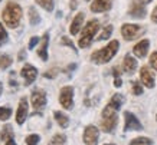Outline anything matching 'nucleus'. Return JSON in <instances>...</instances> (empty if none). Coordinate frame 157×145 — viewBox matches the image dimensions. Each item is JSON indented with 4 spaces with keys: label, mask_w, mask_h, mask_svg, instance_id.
I'll return each instance as SVG.
<instances>
[{
    "label": "nucleus",
    "mask_w": 157,
    "mask_h": 145,
    "mask_svg": "<svg viewBox=\"0 0 157 145\" xmlns=\"http://www.w3.org/2000/svg\"><path fill=\"white\" fill-rule=\"evenodd\" d=\"M118 47H120L118 40H113V42H109L105 47L94 52V53L91 55V59H92L94 63H98V65L107 63V62H109L115 56V53L118 52Z\"/></svg>",
    "instance_id": "f03ea898"
},
{
    "label": "nucleus",
    "mask_w": 157,
    "mask_h": 145,
    "mask_svg": "<svg viewBox=\"0 0 157 145\" xmlns=\"http://www.w3.org/2000/svg\"><path fill=\"white\" fill-rule=\"evenodd\" d=\"M0 139L3 141V142H7L9 139H14V134H13V131H12V126L10 125H5L2 128Z\"/></svg>",
    "instance_id": "6ab92c4d"
},
{
    "label": "nucleus",
    "mask_w": 157,
    "mask_h": 145,
    "mask_svg": "<svg viewBox=\"0 0 157 145\" xmlns=\"http://www.w3.org/2000/svg\"><path fill=\"white\" fill-rule=\"evenodd\" d=\"M71 9H76V0H71Z\"/></svg>",
    "instance_id": "a19ab883"
},
{
    "label": "nucleus",
    "mask_w": 157,
    "mask_h": 145,
    "mask_svg": "<svg viewBox=\"0 0 157 145\" xmlns=\"http://www.w3.org/2000/svg\"><path fill=\"white\" fill-rule=\"evenodd\" d=\"M0 2H2V0H0Z\"/></svg>",
    "instance_id": "49530a36"
},
{
    "label": "nucleus",
    "mask_w": 157,
    "mask_h": 145,
    "mask_svg": "<svg viewBox=\"0 0 157 145\" xmlns=\"http://www.w3.org/2000/svg\"><path fill=\"white\" fill-rule=\"evenodd\" d=\"M39 40H40V39H39L38 36H33V38H30V42H29V49H33V47L39 43Z\"/></svg>",
    "instance_id": "f704fd0d"
},
{
    "label": "nucleus",
    "mask_w": 157,
    "mask_h": 145,
    "mask_svg": "<svg viewBox=\"0 0 157 145\" xmlns=\"http://www.w3.org/2000/svg\"><path fill=\"white\" fill-rule=\"evenodd\" d=\"M107 145H113V144H107Z\"/></svg>",
    "instance_id": "c03bdc74"
},
{
    "label": "nucleus",
    "mask_w": 157,
    "mask_h": 145,
    "mask_svg": "<svg viewBox=\"0 0 157 145\" xmlns=\"http://www.w3.org/2000/svg\"><path fill=\"white\" fill-rule=\"evenodd\" d=\"M124 103V98L123 95L120 94H115L113 95V98H111V101L108 102V106H111L113 109H115V111H118L120 108H121V105Z\"/></svg>",
    "instance_id": "aec40b11"
},
{
    "label": "nucleus",
    "mask_w": 157,
    "mask_h": 145,
    "mask_svg": "<svg viewBox=\"0 0 157 145\" xmlns=\"http://www.w3.org/2000/svg\"><path fill=\"white\" fill-rule=\"evenodd\" d=\"M124 118H125V125H124V131H141L143 129V125L141 122L137 119V117L131 112H124Z\"/></svg>",
    "instance_id": "6e6552de"
},
{
    "label": "nucleus",
    "mask_w": 157,
    "mask_h": 145,
    "mask_svg": "<svg viewBox=\"0 0 157 145\" xmlns=\"http://www.w3.org/2000/svg\"><path fill=\"white\" fill-rule=\"evenodd\" d=\"M130 145H153L151 139L150 138H146V136H140V138H134Z\"/></svg>",
    "instance_id": "a878e982"
},
{
    "label": "nucleus",
    "mask_w": 157,
    "mask_h": 145,
    "mask_svg": "<svg viewBox=\"0 0 157 145\" xmlns=\"http://www.w3.org/2000/svg\"><path fill=\"white\" fill-rule=\"evenodd\" d=\"M140 78H141V82H143V85H146L147 88H153L154 86V76H153V73L148 70V68H141L140 69Z\"/></svg>",
    "instance_id": "dca6fc26"
},
{
    "label": "nucleus",
    "mask_w": 157,
    "mask_h": 145,
    "mask_svg": "<svg viewBox=\"0 0 157 145\" xmlns=\"http://www.w3.org/2000/svg\"><path fill=\"white\" fill-rule=\"evenodd\" d=\"M2 92H3V86H2V84H0V96H2Z\"/></svg>",
    "instance_id": "37998d69"
},
{
    "label": "nucleus",
    "mask_w": 157,
    "mask_h": 145,
    "mask_svg": "<svg viewBox=\"0 0 157 145\" xmlns=\"http://www.w3.org/2000/svg\"><path fill=\"white\" fill-rule=\"evenodd\" d=\"M121 84H123V82H121V78H115V80H114V86H115V88H120V86H121Z\"/></svg>",
    "instance_id": "58836bf2"
},
{
    "label": "nucleus",
    "mask_w": 157,
    "mask_h": 145,
    "mask_svg": "<svg viewBox=\"0 0 157 145\" xmlns=\"http://www.w3.org/2000/svg\"><path fill=\"white\" fill-rule=\"evenodd\" d=\"M84 19H85V14L82 13H78L74 17V20H72V23H71V28H69V32H71V35H76V33L81 30L82 28V23H84Z\"/></svg>",
    "instance_id": "f3484780"
},
{
    "label": "nucleus",
    "mask_w": 157,
    "mask_h": 145,
    "mask_svg": "<svg viewBox=\"0 0 157 145\" xmlns=\"http://www.w3.org/2000/svg\"><path fill=\"white\" fill-rule=\"evenodd\" d=\"M6 145H16V142H14V139H9L6 142Z\"/></svg>",
    "instance_id": "79ce46f5"
},
{
    "label": "nucleus",
    "mask_w": 157,
    "mask_h": 145,
    "mask_svg": "<svg viewBox=\"0 0 157 145\" xmlns=\"http://www.w3.org/2000/svg\"><path fill=\"white\" fill-rule=\"evenodd\" d=\"M59 102H61L62 108L72 109V106H74V88L72 86H65V88L61 89Z\"/></svg>",
    "instance_id": "423d86ee"
},
{
    "label": "nucleus",
    "mask_w": 157,
    "mask_h": 145,
    "mask_svg": "<svg viewBox=\"0 0 157 145\" xmlns=\"http://www.w3.org/2000/svg\"><path fill=\"white\" fill-rule=\"evenodd\" d=\"M148 46H150V42H148L147 39H143V40H140V42L133 47V52L134 55L140 59H143L146 55H147V50H148Z\"/></svg>",
    "instance_id": "4468645a"
},
{
    "label": "nucleus",
    "mask_w": 157,
    "mask_h": 145,
    "mask_svg": "<svg viewBox=\"0 0 157 145\" xmlns=\"http://www.w3.org/2000/svg\"><path fill=\"white\" fill-rule=\"evenodd\" d=\"M12 58L9 55H0V69H7L12 65Z\"/></svg>",
    "instance_id": "393cba45"
},
{
    "label": "nucleus",
    "mask_w": 157,
    "mask_h": 145,
    "mask_svg": "<svg viewBox=\"0 0 157 145\" xmlns=\"http://www.w3.org/2000/svg\"><path fill=\"white\" fill-rule=\"evenodd\" d=\"M40 141V136L38 134H32V135L26 136V145H38Z\"/></svg>",
    "instance_id": "c85d7f7f"
},
{
    "label": "nucleus",
    "mask_w": 157,
    "mask_h": 145,
    "mask_svg": "<svg viewBox=\"0 0 157 145\" xmlns=\"http://www.w3.org/2000/svg\"><path fill=\"white\" fill-rule=\"evenodd\" d=\"M151 20L154 23H157V6L154 7V10H153V13H151Z\"/></svg>",
    "instance_id": "e433bc0d"
},
{
    "label": "nucleus",
    "mask_w": 157,
    "mask_h": 145,
    "mask_svg": "<svg viewBox=\"0 0 157 145\" xmlns=\"http://www.w3.org/2000/svg\"><path fill=\"white\" fill-rule=\"evenodd\" d=\"M85 2H90V0H85Z\"/></svg>",
    "instance_id": "a18cd8bd"
},
{
    "label": "nucleus",
    "mask_w": 157,
    "mask_h": 145,
    "mask_svg": "<svg viewBox=\"0 0 157 145\" xmlns=\"http://www.w3.org/2000/svg\"><path fill=\"white\" fill-rule=\"evenodd\" d=\"M111 9V2L109 0H94L91 5V12L94 13H102Z\"/></svg>",
    "instance_id": "ddd939ff"
},
{
    "label": "nucleus",
    "mask_w": 157,
    "mask_h": 145,
    "mask_svg": "<svg viewBox=\"0 0 157 145\" xmlns=\"http://www.w3.org/2000/svg\"><path fill=\"white\" fill-rule=\"evenodd\" d=\"M30 99H32V105H33L35 112H40L45 108V105H46V94L42 89H35L32 92Z\"/></svg>",
    "instance_id": "0eeeda50"
},
{
    "label": "nucleus",
    "mask_w": 157,
    "mask_h": 145,
    "mask_svg": "<svg viewBox=\"0 0 157 145\" xmlns=\"http://www.w3.org/2000/svg\"><path fill=\"white\" fill-rule=\"evenodd\" d=\"M98 136H100V132L94 125H90L85 128L84 131V142L86 145H97L98 142Z\"/></svg>",
    "instance_id": "1a4fd4ad"
},
{
    "label": "nucleus",
    "mask_w": 157,
    "mask_h": 145,
    "mask_svg": "<svg viewBox=\"0 0 157 145\" xmlns=\"http://www.w3.org/2000/svg\"><path fill=\"white\" fill-rule=\"evenodd\" d=\"M58 72H59L58 69H51V70H48V72L45 73V78H55V76L58 75Z\"/></svg>",
    "instance_id": "c9c22d12"
},
{
    "label": "nucleus",
    "mask_w": 157,
    "mask_h": 145,
    "mask_svg": "<svg viewBox=\"0 0 157 145\" xmlns=\"http://www.w3.org/2000/svg\"><path fill=\"white\" fill-rule=\"evenodd\" d=\"M53 115H55V119H56V122L59 124V126H61V128H68V125H69V118H68L65 113H62V112H59V111H56Z\"/></svg>",
    "instance_id": "412c9836"
},
{
    "label": "nucleus",
    "mask_w": 157,
    "mask_h": 145,
    "mask_svg": "<svg viewBox=\"0 0 157 145\" xmlns=\"http://www.w3.org/2000/svg\"><path fill=\"white\" fill-rule=\"evenodd\" d=\"M2 16H3V22L6 23L7 28L16 29L20 24V20H22V7L17 3L9 2L3 9Z\"/></svg>",
    "instance_id": "f257e3e1"
},
{
    "label": "nucleus",
    "mask_w": 157,
    "mask_h": 145,
    "mask_svg": "<svg viewBox=\"0 0 157 145\" xmlns=\"http://www.w3.org/2000/svg\"><path fill=\"white\" fill-rule=\"evenodd\" d=\"M7 32H6V29H5V26L0 23V46H3L6 42H7Z\"/></svg>",
    "instance_id": "c756f323"
},
{
    "label": "nucleus",
    "mask_w": 157,
    "mask_h": 145,
    "mask_svg": "<svg viewBox=\"0 0 157 145\" xmlns=\"http://www.w3.org/2000/svg\"><path fill=\"white\" fill-rule=\"evenodd\" d=\"M9 82H10V86H12V88H16V86H17V80H16V72H10Z\"/></svg>",
    "instance_id": "473e14b6"
},
{
    "label": "nucleus",
    "mask_w": 157,
    "mask_h": 145,
    "mask_svg": "<svg viewBox=\"0 0 157 145\" xmlns=\"http://www.w3.org/2000/svg\"><path fill=\"white\" fill-rule=\"evenodd\" d=\"M48 145H67V136L63 134H56Z\"/></svg>",
    "instance_id": "5701e85b"
},
{
    "label": "nucleus",
    "mask_w": 157,
    "mask_h": 145,
    "mask_svg": "<svg viewBox=\"0 0 157 145\" xmlns=\"http://www.w3.org/2000/svg\"><path fill=\"white\" fill-rule=\"evenodd\" d=\"M20 75H22V78H23V80H25V86H29V85L36 79L38 70L32 65H25L23 68H22V73H20Z\"/></svg>",
    "instance_id": "9d476101"
},
{
    "label": "nucleus",
    "mask_w": 157,
    "mask_h": 145,
    "mask_svg": "<svg viewBox=\"0 0 157 145\" xmlns=\"http://www.w3.org/2000/svg\"><path fill=\"white\" fill-rule=\"evenodd\" d=\"M100 29V23L98 20H90L88 23L85 24V28L82 29V35H81V39H79V47H88L92 43L94 40V36L97 35Z\"/></svg>",
    "instance_id": "7ed1b4c3"
},
{
    "label": "nucleus",
    "mask_w": 157,
    "mask_h": 145,
    "mask_svg": "<svg viewBox=\"0 0 157 145\" xmlns=\"http://www.w3.org/2000/svg\"><path fill=\"white\" fill-rule=\"evenodd\" d=\"M48 45H49V33H45L42 38V45L39 47L38 55L42 61H48Z\"/></svg>",
    "instance_id": "a211bd4d"
},
{
    "label": "nucleus",
    "mask_w": 157,
    "mask_h": 145,
    "mask_svg": "<svg viewBox=\"0 0 157 145\" xmlns=\"http://www.w3.org/2000/svg\"><path fill=\"white\" fill-rule=\"evenodd\" d=\"M123 69H124V72H125V73L133 75L134 70L137 69V61H136L131 55H125L124 62H123Z\"/></svg>",
    "instance_id": "2eb2a0df"
},
{
    "label": "nucleus",
    "mask_w": 157,
    "mask_h": 145,
    "mask_svg": "<svg viewBox=\"0 0 157 145\" xmlns=\"http://www.w3.org/2000/svg\"><path fill=\"white\" fill-rule=\"evenodd\" d=\"M146 13H147L146 12V6L138 5L136 2L131 3V6H130V9H128V14L131 17H136V19H143L144 16H146Z\"/></svg>",
    "instance_id": "f8f14e48"
},
{
    "label": "nucleus",
    "mask_w": 157,
    "mask_h": 145,
    "mask_svg": "<svg viewBox=\"0 0 157 145\" xmlns=\"http://www.w3.org/2000/svg\"><path fill=\"white\" fill-rule=\"evenodd\" d=\"M117 124H118L117 111L107 105V106L104 108V111H102V122H101V126H102V129H104L105 132L111 134V132L115 129Z\"/></svg>",
    "instance_id": "20e7f679"
},
{
    "label": "nucleus",
    "mask_w": 157,
    "mask_h": 145,
    "mask_svg": "<svg viewBox=\"0 0 157 145\" xmlns=\"http://www.w3.org/2000/svg\"><path fill=\"white\" fill-rule=\"evenodd\" d=\"M131 86H133V94L134 95H141L143 94V86L138 84V82H133Z\"/></svg>",
    "instance_id": "7c9ffc66"
},
{
    "label": "nucleus",
    "mask_w": 157,
    "mask_h": 145,
    "mask_svg": "<svg viewBox=\"0 0 157 145\" xmlns=\"http://www.w3.org/2000/svg\"><path fill=\"white\" fill-rule=\"evenodd\" d=\"M29 20H30V24H33V26L40 23V16H39L36 7H33V6L29 7Z\"/></svg>",
    "instance_id": "4be33fe9"
},
{
    "label": "nucleus",
    "mask_w": 157,
    "mask_h": 145,
    "mask_svg": "<svg viewBox=\"0 0 157 145\" xmlns=\"http://www.w3.org/2000/svg\"><path fill=\"white\" fill-rule=\"evenodd\" d=\"M28 118V101L25 98H22L19 101V108H17V112H16V122L22 125Z\"/></svg>",
    "instance_id": "9b49d317"
},
{
    "label": "nucleus",
    "mask_w": 157,
    "mask_h": 145,
    "mask_svg": "<svg viewBox=\"0 0 157 145\" xmlns=\"http://www.w3.org/2000/svg\"><path fill=\"white\" fill-rule=\"evenodd\" d=\"M25 58H26V53H25V50H20V53H19V61L22 62Z\"/></svg>",
    "instance_id": "ea45409f"
},
{
    "label": "nucleus",
    "mask_w": 157,
    "mask_h": 145,
    "mask_svg": "<svg viewBox=\"0 0 157 145\" xmlns=\"http://www.w3.org/2000/svg\"><path fill=\"white\" fill-rule=\"evenodd\" d=\"M144 33V29L138 24H131V23H125L121 26V35L125 40H134V39L140 38Z\"/></svg>",
    "instance_id": "39448f33"
},
{
    "label": "nucleus",
    "mask_w": 157,
    "mask_h": 145,
    "mask_svg": "<svg viewBox=\"0 0 157 145\" xmlns=\"http://www.w3.org/2000/svg\"><path fill=\"white\" fill-rule=\"evenodd\" d=\"M111 35H113V26H111V24H108V26H105V28H104V30L101 32V35L98 36V39H97V40H105V39H108Z\"/></svg>",
    "instance_id": "bb28decb"
},
{
    "label": "nucleus",
    "mask_w": 157,
    "mask_h": 145,
    "mask_svg": "<svg viewBox=\"0 0 157 145\" xmlns=\"http://www.w3.org/2000/svg\"><path fill=\"white\" fill-rule=\"evenodd\" d=\"M61 43H62V45H67V46H69V47H71V49H72V50H74V52H76V47H75V45H74V43H72L71 40H69V39L67 38V36H63V38H62Z\"/></svg>",
    "instance_id": "2f4dec72"
},
{
    "label": "nucleus",
    "mask_w": 157,
    "mask_h": 145,
    "mask_svg": "<svg viewBox=\"0 0 157 145\" xmlns=\"http://www.w3.org/2000/svg\"><path fill=\"white\" fill-rule=\"evenodd\" d=\"M133 2H136V3H138V5H143V6H146V5H148L151 0H133Z\"/></svg>",
    "instance_id": "4c0bfd02"
},
{
    "label": "nucleus",
    "mask_w": 157,
    "mask_h": 145,
    "mask_svg": "<svg viewBox=\"0 0 157 145\" xmlns=\"http://www.w3.org/2000/svg\"><path fill=\"white\" fill-rule=\"evenodd\" d=\"M35 2L46 12H52L53 10V0H35Z\"/></svg>",
    "instance_id": "b1692460"
},
{
    "label": "nucleus",
    "mask_w": 157,
    "mask_h": 145,
    "mask_svg": "<svg viewBox=\"0 0 157 145\" xmlns=\"http://www.w3.org/2000/svg\"><path fill=\"white\" fill-rule=\"evenodd\" d=\"M150 65L154 70H157V52H154L151 56H150Z\"/></svg>",
    "instance_id": "72a5a7b5"
},
{
    "label": "nucleus",
    "mask_w": 157,
    "mask_h": 145,
    "mask_svg": "<svg viewBox=\"0 0 157 145\" xmlns=\"http://www.w3.org/2000/svg\"><path fill=\"white\" fill-rule=\"evenodd\" d=\"M12 115V109L7 106H0V119L2 121H7Z\"/></svg>",
    "instance_id": "cd10ccee"
}]
</instances>
